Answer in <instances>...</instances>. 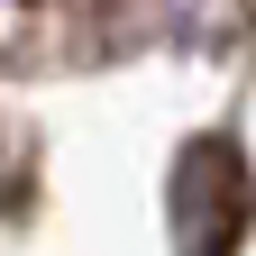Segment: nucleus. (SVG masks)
Here are the masks:
<instances>
[{
	"instance_id": "obj_1",
	"label": "nucleus",
	"mask_w": 256,
	"mask_h": 256,
	"mask_svg": "<svg viewBox=\"0 0 256 256\" xmlns=\"http://www.w3.org/2000/svg\"><path fill=\"white\" fill-rule=\"evenodd\" d=\"M256 229V174L238 138H192L174 165V247L183 256H238V238Z\"/></svg>"
}]
</instances>
